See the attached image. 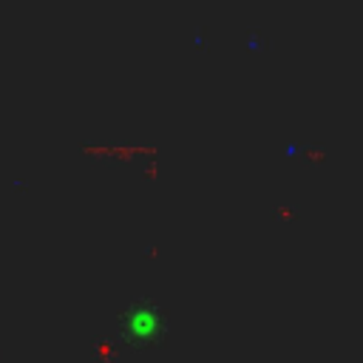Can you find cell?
I'll return each instance as SVG.
<instances>
[{
    "label": "cell",
    "instance_id": "6da1fadb",
    "mask_svg": "<svg viewBox=\"0 0 363 363\" xmlns=\"http://www.w3.org/2000/svg\"><path fill=\"white\" fill-rule=\"evenodd\" d=\"M167 332V318L159 309V303L142 298L133 301L128 309L119 312V335L125 337V343L133 346H153L159 340H164Z\"/></svg>",
    "mask_w": 363,
    "mask_h": 363
}]
</instances>
